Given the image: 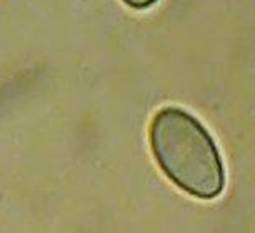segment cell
Wrapping results in <instances>:
<instances>
[{"mask_svg":"<svg viewBox=\"0 0 255 233\" xmlns=\"http://www.w3.org/2000/svg\"><path fill=\"white\" fill-rule=\"evenodd\" d=\"M157 2L158 0H122V3L133 8V10H145V8L153 7Z\"/></svg>","mask_w":255,"mask_h":233,"instance_id":"2","label":"cell"},{"mask_svg":"<svg viewBox=\"0 0 255 233\" xmlns=\"http://www.w3.org/2000/svg\"><path fill=\"white\" fill-rule=\"evenodd\" d=\"M148 145L160 172L187 195L214 200L225 188V167L214 137L180 107H162L148 125Z\"/></svg>","mask_w":255,"mask_h":233,"instance_id":"1","label":"cell"}]
</instances>
